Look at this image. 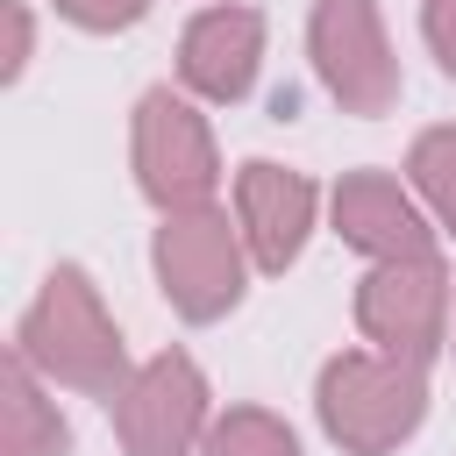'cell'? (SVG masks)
Listing matches in <instances>:
<instances>
[{
  "label": "cell",
  "instance_id": "1",
  "mask_svg": "<svg viewBox=\"0 0 456 456\" xmlns=\"http://www.w3.org/2000/svg\"><path fill=\"white\" fill-rule=\"evenodd\" d=\"M14 356L43 378V385H71L86 399H121V385L135 378L128 342L114 328V314L100 306V285L78 264H57L43 278V292L28 299V314L14 321Z\"/></svg>",
  "mask_w": 456,
  "mask_h": 456
},
{
  "label": "cell",
  "instance_id": "2",
  "mask_svg": "<svg viewBox=\"0 0 456 456\" xmlns=\"http://www.w3.org/2000/svg\"><path fill=\"white\" fill-rule=\"evenodd\" d=\"M314 413L342 456H392L428 420V363L385 349H342L321 363Z\"/></svg>",
  "mask_w": 456,
  "mask_h": 456
},
{
  "label": "cell",
  "instance_id": "3",
  "mask_svg": "<svg viewBox=\"0 0 456 456\" xmlns=\"http://www.w3.org/2000/svg\"><path fill=\"white\" fill-rule=\"evenodd\" d=\"M150 264H157V285H164L171 314L192 321V328L235 314L242 292H249V242H242V221H228V207L164 214V228L150 242Z\"/></svg>",
  "mask_w": 456,
  "mask_h": 456
},
{
  "label": "cell",
  "instance_id": "4",
  "mask_svg": "<svg viewBox=\"0 0 456 456\" xmlns=\"http://www.w3.org/2000/svg\"><path fill=\"white\" fill-rule=\"evenodd\" d=\"M135 185L157 214H185V207H214V185H221V150H214V128L207 114L192 107V93H171V86H150L135 100Z\"/></svg>",
  "mask_w": 456,
  "mask_h": 456
},
{
  "label": "cell",
  "instance_id": "5",
  "mask_svg": "<svg viewBox=\"0 0 456 456\" xmlns=\"http://www.w3.org/2000/svg\"><path fill=\"white\" fill-rule=\"evenodd\" d=\"M306 57H314V78L328 86V100L342 114H392L399 107V57L385 43V21H378V0H314L306 14Z\"/></svg>",
  "mask_w": 456,
  "mask_h": 456
},
{
  "label": "cell",
  "instance_id": "6",
  "mask_svg": "<svg viewBox=\"0 0 456 456\" xmlns=\"http://www.w3.org/2000/svg\"><path fill=\"white\" fill-rule=\"evenodd\" d=\"M449 299L456 278L442 256H399V264H370L356 285V328L363 342H378L385 356H413L428 363L449 342Z\"/></svg>",
  "mask_w": 456,
  "mask_h": 456
},
{
  "label": "cell",
  "instance_id": "7",
  "mask_svg": "<svg viewBox=\"0 0 456 456\" xmlns=\"http://www.w3.org/2000/svg\"><path fill=\"white\" fill-rule=\"evenodd\" d=\"M121 456H192L214 428L207 413V378L185 349H164L150 363H135V378L121 385V399L107 406Z\"/></svg>",
  "mask_w": 456,
  "mask_h": 456
},
{
  "label": "cell",
  "instance_id": "8",
  "mask_svg": "<svg viewBox=\"0 0 456 456\" xmlns=\"http://www.w3.org/2000/svg\"><path fill=\"white\" fill-rule=\"evenodd\" d=\"M314 178L292 171V164H271V157H249L235 171V221H242V242H249V264L256 271H292L306 235H314Z\"/></svg>",
  "mask_w": 456,
  "mask_h": 456
},
{
  "label": "cell",
  "instance_id": "9",
  "mask_svg": "<svg viewBox=\"0 0 456 456\" xmlns=\"http://www.w3.org/2000/svg\"><path fill=\"white\" fill-rule=\"evenodd\" d=\"M335 235L370 256V264H399V256H435V228L420 214V200L392 178V171H342L328 192Z\"/></svg>",
  "mask_w": 456,
  "mask_h": 456
},
{
  "label": "cell",
  "instance_id": "10",
  "mask_svg": "<svg viewBox=\"0 0 456 456\" xmlns=\"http://www.w3.org/2000/svg\"><path fill=\"white\" fill-rule=\"evenodd\" d=\"M256 64H264V14L256 7H200L178 36V86L192 100H214V107H235L249 86H256Z\"/></svg>",
  "mask_w": 456,
  "mask_h": 456
},
{
  "label": "cell",
  "instance_id": "11",
  "mask_svg": "<svg viewBox=\"0 0 456 456\" xmlns=\"http://www.w3.org/2000/svg\"><path fill=\"white\" fill-rule=\"evenodd\" d=\"M0 413H7V456H71L64 413L43 399V378L7 349L0 363Z\"/></svg>",
  "mask_w": 456,
  "mask_h": 456
},
{
  "label": "cell",
  "instance_id": "12",
  "mask_svg": "<svg viewBox=\"0 0 456 456\" xmlns=\"http://www.w3.org/2000/svg\"><path fill=\"white\" fill-rule=\"evenodd\" d=\"M406 178H413L420 207L456 235V121H435V128L413 135V150H406Z\"/></svg>",
  "mask_w": 456,
  "mask_h": 456
},
{
  "label": "cell",
  "instance_id": "13",
  "mask_svg": "<svg viewBox=\"0 0 456 456\" xmlns=\"http://www.w3.org/2000/svg\"><path fill=\"white\" fill-rule=\"evenodd\" d=\"M200 456H299V435L271 406H228V413H214Z\"/></svg>",
  "mask_w": 456,
  "mask_h": 456
},
{
  "label": "cell",
  "instance_id": "14",
  "mask_svg": "<svg viewBox=\"0 0 456 456\" xmlns=\"http://www.w3.org/2000/svg\"><path fill=\"white\" fill-rule=\"evenodd\" d=\"M57 14L71 28H86V36H121V28H135L150 14V0H57Z\"/></svg>",
  "mask_w": 456,
  "mask_h": 456
},
{
  "label": "cell",
  "instance_id": "15",
  "mask_svg": "<svg viewBox=\"0 0 456 456\" xmlns=\"http://www.w3.org/2000/svg\"><path fill=\"white\" fill-rule=\"evenodd\" d=\"M420 36H428L435 64L456 78V0H420Z\"/></svg>",
  "mask_w": 456,
  "mask_h": 456
},
{
  "label": "cell",
  "instance_id": "16",
  "mask_svg": "<svg viewBox=\"0 0 456 456\" xmlns=\"http://www.w3.org/2000/svg\"><path fill=\"white\" fill-rule=\"evenodd\" d=\"M28 50H36V21H28V7H21V0H7V64H0V78H7V86L28 71Z\"/></svg>",
  "mask_w": 456,
  "mask_h": 456
},
{
  "label": "cell",
  "instance_id": "17",
  "mask_svg": "<svg viewBox=\"0 0 456 456\" xmlns=\"http://www.w3.org/2000/svg\"><path fill=\"white\" fill-rule=\"evenodd\" d=\"M449 349H456V328H449Z\"/></svg>",
  "mask_w": 456,
  "mask_h": 456
}]
</instances>
